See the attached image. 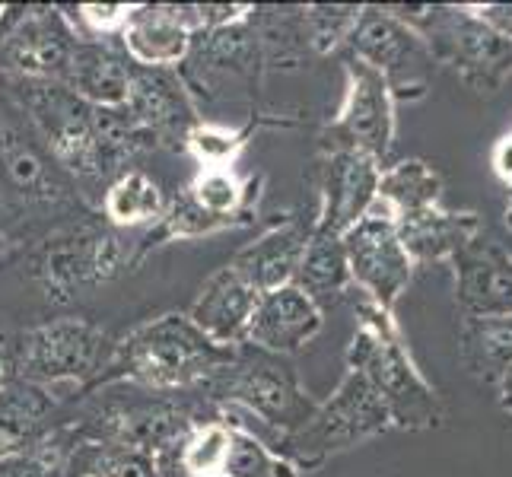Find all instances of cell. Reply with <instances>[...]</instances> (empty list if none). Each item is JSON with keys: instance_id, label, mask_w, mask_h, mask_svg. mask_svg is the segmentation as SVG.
I'll return each instance as SVG.
<instances>
[{"instance_id": "cell-32", "label": "cell", "mask_w": 512, "mask_h": 477, "mask_svg": "<svg viewBox=\"0 0 512 477\" xmlns=\"http://www.w3.org/2000/svg\"><path fill=\"white\" fill-rule=\"evenodd\" d=\"M64 477H163V474L156 468V458L140 449L86 443V439L74 436V449L67 455Z\"/></svg>"}, {"instance_id": "cell-41", "label": "cell", "mask_w": 512, "mask_h": 477, "mask_svg": "<svg viewBox=\"0 0 512 477\" xmlns=\"http://www.w3.org/2000/svg\"><path fill=\"white\" fill-rule=\"evenodd\" d=\"M10 249H13V239H10V236L4 233V226H0V258H4V255H7Z\"/></svg>"}, {"instance_id": "cell-2", "label": "cell", "mask_w": 512, "mask_h": 477, "mask_svg": "<svg viewBox=\"0 0 512 477\" xmlns=\"http://www.w3.org/2000/svg\"><path fill=\"white\" fill-rule=\"evenodd\" d=\"M229 357H233V347H217L214 341H207L185 312H166L115 341L112 360L90 392L109 385H134L166 395L194 392Z\"/></svg>"}, {"instance_id": "cell-29", "label": "cell", "mask_w": 512, "mask_h": 477, "mask_svg": "<svg viewBox=\"0 0 512 477\" xmlns=\"http://www.w3.org/2000/svg\"><path fill=\"white\" fill-rule=\"evenodd\" d=\"M376 204L392 220L443 207V175L423 159H401L395 166H382Z\"/></svg>"}, {"instance_id": "cell-24", "label": "cell", "mask_w": 512, "mask_h": 477, "mask_svg": "<svg viewBox=\"0 0 512 477\" xmlns=\"http://www.w3.org/2000/svg\"><path fill=\"white\" fill-rule=\"evenodd\" d=\"M398 239L404 245L408 258L417 264H433V261H452L462 249L484 233V220L471 210H446V207H430L423 214L401 217L395 220Z\"/></svg>"}, {"instance_id": "cell-42", "label": "cell", "mask_w": 512, "mask_h": 477, "mask_svg": "<svg viewBox=\"0 0 512 477\" xmlns=\"http://www.w3.org/2000/svg\"><path fill=\"white\" fill-rule=\"evenodd\" d=\"M506 229H509V233H512V188H509V201H506Z\"/></svg>"}, {"instance_id": "cell-12", "label": "cell", "mask_w": 512, "mask_h": 477, "mask_svg": "<svg viewBox=\"0 0 512 477\" xmlns=\"http://www.w3.org/2000/svg\"><path fill=\"white\" fill-rule=\"evenodd\" d=\"M264 74L268 70H264L252 13L229 26L198 32L185 64L179 67V77L188 86L194 105L220 99L229 83L242 86L252 102H258V86Z\"/></svg>"}, {"instance_id": "cell-7", "label": "cell", "mask_w": 512, "mask_h": 477, "mask_svg": "<svg viewBox=\"0 0 512 477\" xmlns=\"http://www.w3.org/2000/svg\"><path fill=\"white\" fill-rule=\"evenodd\" d=\"M115 338L86 315H58L10 338L13 379L42 388L74 385L77 395L90 392L109 366Z\"/></svg>"}, {"instance_id": "cell-35", "label": "cell", "mask_w": 512, "mask_h": 477, "mask_svg": "<svg viewBox=\"0 0 512 477\" xmlns=\"http://www.w3.org/2000/svg\"><path fill=\"white\" fill-rule=\"evenodd\" d=\"M70 449H74V430L64 417V423H58L39 446L0 455V477H64Z\"/></svg>"}, {"instance_id": "cell-1", "label": "cell", "mask_w": 512, "mask_h": 477, "mask_svg": "<svg viewBox=\"0 0 512 477\" xmlns=\"http://www.w3.org/2000/svg\"><path fill=\"white\" fill-rule=\"evenodd\" d=\"M93 214L77 182L55 163L26 115L0 90V226L13 245L26 242V226L45 236L70 220Z\"/></svg>"}, {"instance_id": "cell-18", "label": "cell", "mask_w": 512, "mask_h": 477, "mask_svg": "<svg viewBox=\"0 0 512 477\" xmlns=\"http://www.w3.org/2000/svg\"><path fill=\"white\" fill-rule=\"evenodd\" d=\"M455 303L462 318L512 315V252L503 242L481 233L452 261Z\"/></svg>"}, {"instance_id": "cell-16", "label": "cell", "mask_w": 512, "mask_h": 477, "mask_svg": "<svg viewBox=\"0 0 512 477\" xmlns=\"http://www.w3.org/2000/svg\"><path fill=\"white\" fill-rule=\"evenodd\" d=\"M125 115L134 128L150 140L153 150H182L188 131L201 121V109L194 105L179 70L163 67H131Z\"/></svg>"}, {"instance_id": "cell-39", "label": "cell", "mask_w": 512, "mask_h": 477, "mask_svg": "<svg viewBox=\"0 0 512 477\" xmlns=\"http://www.w3.org/2000/svg\"><path fill=\"white\" fill-rule=\"evenodd\" d=\"M10 379H13V373H10V338L7 334H0V388H4Z\"/></svg>"}, {"instance_id": "cell-3", "label": "cell", "mask_w": 512, "mask_h": 477, "mask_svg": "<svg viewBox=\"0 0 512 477\" xmlns=\"http://www.w3.org/2000/svg\"><path fill=\"white\" fill-rule=\"evenodd\" d=\"M347 369L369 382L382 408L398 430H433L443 427L446 408L436 388L420 373L411 347L395 322V312L376 306L360 293L357 331L347 344Z\"/></svg>"}, {"instance_id": "cell-25", "label": "cell", "mask_w": 512, "mask_h": 477, "mask_svg": "<svg viewBox=\"0 0 512 477\" xmlns=\"http://www.w3.org/2000/svg\"><path fill=\"white\" fill-rule=\"evenodd\" d=\"M188 198L204 214L223 220L229 229L252 226L258 220V204L264 194V172L239 169H198L185 185Z\"/></svg>"}, {"instance_id": "cell-21", "label": "cell", "mask_w": 512, "mask_h": 477, "mask_svg": "<svg viewBox=\"0 0 512 477\" xmlns=\"http://www.w3.org/2000/svg\"><path fill=\"white\" fill-rule=\"evenodd\" d=\"M255 303L258 293L226 264L204 280L185 315L217 347H239L245 341V328L252 322Z\"/></svg>"}, {"instance_id": "cell-38", "label": "cell", "mask_w": 512, "mask_h": 477, "mask_svg": "<svg viewBox=\"0 0 512 477\" xmlns=\"http://www.w3.org/2000/svg\"><path fill=\"white\" fill-rule=\"evenodd\" d=\"M490 166H493V175L512 188V128L493 144L490 150Z\"/></svg>"}, {"instance_id": "cell-20", "label": "cell", "mask_w": 512, "mask_h": 477, "mask_svg": "<svg viewBox=\"0 0 512 477\" xmlns=\"http://www.w3.org/2000/svg\"><path fill=\"white\" fill-rule=\"evenodd\" d=\"M309 233H312V217L303 220V217L287 214V220L268 226L255 242L239 249L236 258L229 261V268H233L258 296L290 287L299 268V258L306 252Z\"/></svg>"}, {"instance_id": "cell-13", "label": "cell", "mask_w": 512, "mask_h": 477, "mask_svg": "<svg viewBox=\"0 0 512 477\" xmlns=\"http://www.w3.org/2000/svg\"><path fill=\"white\" fill-rule=\"evenodd\" d=\"M344 99L341 109L322 131V147L360 150L385 163L395 147V96L373 67L344 58Z\"/></svg>"}, {"instance_id": "cell-15", "label": "cell", "mask_w": 512, "mask_h": 477, "mask_svg": "<svg viewBox=\"0 0 512 477\" xmlns=\"http://www.w3.org/2000/svg\"><path fill=\"white\" fill-rule=\"evenodd\" d=\"M379 175L382 163H376L373 156L360 150L322 147L309 172V182L315 188L312 226L344 236L353 223L373 210Z\"/></svg>"}, {"instance_id": "cell-5", "label": "cell", "mask_w": 512, "mask_h": 477, "mask_svg": "<svg viewBox=\"0 0 512 477\" xmlns=\"http://www.w3.org/2000/svg\"><path fill=\"white\" fill-rule=\"evenodd\" d=\"M131 245L93 210L35 242L29 252V274L48 303L64 306L80 293L99 290L128 274Z\"/></svg>"}, {"instance_id": "cell-19", "label": "cell", "mask_w": 512, "mask_h": 477, "mask_svg": "<svg viewBox=\"0 0 512 477\" xmlns=\"http://www.w3.org/2000/svg\"><path fill=\"white\" fill-rule=\"evenodd\" d=\"M322 328H325V312L296 284H290L258 296L242 344L280 353V357H293V353H299L306 344L319 338Z\"/></svg>"}, {"instance_id": "cell-10", "label": "cell", "mask_w": 512, "mask_h": 477, "mask_svg": "<svg viewBox=\"0 0 512 477\" xmlns=\"http://www.w3.org/2000/svg\"><path fill=\"white\" fill-rule=\"evenodd\" d=\"M80 35L58 4L0 7V77L61 80Z\"/></svg>"}, {"instance_id": "cell-28", "label": "cell", "mask_w": 512, "mask_h": 477, "mask_svg": "<svg viewBox=\"0 0 512 477\" xmlns=\"http://www.w3.org/2000/svg\"><path fill=\"white\" fill-rule=\"evenodd\" d=\"M458 357L474 379L497 388L512 369V315L462 318L458 322Z\"/></svg>"}, {"instance_id": "cell-34", "label": "cell", "mask_w": 512, "mask_h": 477, "mask_svg": "<svg viewBox=\"0 0 512 477\" xmlns=\"http://www.w3.org/2000/svg\"><path fill=\"white\" fill-rule=\"evenodd\" d=\"M366 4H306L303 20L309 35L312 58H328L347 48L353 29H357Z\"/></svg>"}, {"instance_id": "cell-40", "label": "cell", "mask_w": 512, "mask_h": 477, "mask_svg": "<svg viewBox=\"0 0 512 477\" xmlns=\"http://www.w3.org/2000/svg\"><path fill=\"white\" fill-rule=\"evenodd\" d=\"M497 392H500V408L512 417V369L503 376V382L497 385Z\"/></svg>"}, {"instance_id": "cell-26", "label": "cell", "mask_w": 512, "mask_h": 477, "mask_svg": "<svg viewBox=\"0 0 512 477\" xmlns=\"http://www.w3.org/2000/svg\"><path fill=\"white\" fill-rule=\"evenodd\" d=\"M293 284L303 290L322 312L334 303H341V299L353 290L344 239L338 233H328V229L312 226Z\"/></svg>"}, {"instance_id": "cell-8", "label": "cell", "mask_w": 512, "mask_h": 477, "mask_svg": "<svg viewBox=\"0 0 512 477\" xmlns=\"http://www.w3.org/2000/svg\"><path fill=\"white\" fill-rule=\"evenodd\" d=\"M388 10L420 35L436 64L452 67L474 93H497L512 74V42L493 35L468 4H395Z\"/></svg>"}, {"instance_id": "cell-22", "label": "cell", "mask_w": 512, "mask_h": 477, "mask_svg": "<svg viewBox=\"0 0 512 477\" xmlns=\"http://www.w3.org/2000/svg\"><path fill=\"white\" fill-rule=\"evenodd\" d=\"M131 67L134 64L121 51V45L80 35L58 83H64L70 93H77L83 102L96 105V109H121L128 99Z\"/></svg>"}, {"instance_id": "cell-30", "label": "cell", "mask_w": 512, "mask_h": 477, "mask_svg": "<svg viewBox=\"0 0 512 477\" xmlns=\"http://www.w3.org/2000/svg\"><path fill=\"white\" fill-rule=\"evenodd\" d=\"M277 125H287V121L277 115L271 118V112H261V109H252L249 121L239 128L201 118L198 125L188 131L182 153H188L194 163H198V169H236L239 156L252 144V137L261 128H277Z\"/></svg>"}, {"instance_id": "cell-14", "label": "cell", "mask_w": 512, "mask_h": 477, "mask_svg": "<svg viewBox=\"0 0 512 477\" xmlns=\"http://www.w3.org/2000/svg\"><path fill=\"white\" fill-rule=\"evenodd\" d=\"M341 239L353 290L373 299L376 306L395 312L398 299L408 293L414 277V261L404 252L395 220L379 204H373V210L353 223Z\"/></svg>"}, {"instance_id": "cell-31", "label": "cell", "mask_w": 512, "mask_h": 477, "mask_svg": "<svg viewBox=\"0 0 512 477\" xmlns=\"http://www.w3.org/2000/svg\"><path fill=\"white\" fill-rule=\"evenodd\" d=\"M252 26L264 70H296L312 58L303 7H252Z\"/></svg>"}, {"instance_id": "cell-37", "label": "cell", "mask_w": 512, "mask_h": 477, "mask_svg": "<svg viewBox=\"0 0 512 477\" xmlns=\"http://www.w3.org/2000/svg\"><path fill=\"white\" fill-rule=\"evenodd\" d=\"M468 7L493 35L512 42V4H468Z\"/></svg>"}, {"instance_id": "cell-27", "label": "cell", "mask_w": 512, "mask_h": 477, "mask_svg": "<svg viewBox=\"0 0 512 477\" xmlns=\"http://www.w3.org/2000/svg\"><path fill=\"white\" fill-rule=\"evenodd\" d=\"M166 204H169L166 191L153 175H147L144 169H128L102 188L96 214L112 229H118V233H125V229H140V226L150 229L163 217Z\"/></svg>"}, {"instance_id": "cell-23", "label": "cell", "mask_w": 512, "mask_h": 477, "mask_svg": "<svg viewBox=\"0 0 512 477\" xmlns=\"http://www.w3.org/2000/svg\"><path fill=\"white\" fill-rule=\"evenodd\" d=\"M70 401L35 382L10 379L0 388V455L39 446L58 423H64Z\"/></svg>"}, {"instance_id": "cell-17", "label": "cell", "mask_w": 512, "mask_h": 477, "mask_svg": "<svg viewBox=\"0 0 512 477\" xmlns=\"http://www.w3.org/2000/svg\"><path fill=\"white\" fill-rule=\"evenodd\" d=\"M198 35L194 4H134L118 35L121 51L137 67L179 70Z\"/></svg>"}, {"instance_id": "cell-6", "label": "cell", "mask_w": 512, "mask_h": 477, "mask_svg": "<svg viewBox=\"0 0 512 477\" xmlns=\"http://www.w3.org/2000/svg\"><path fill=\"white\" fill-rule=\"evenodd\" d=\"M0 90L26 115L45 150L77 182L83 198L86 191L105 188L96 147V105L83 102L58 80L0 77Z\"/></svg>"}, {"instance_id": "cell-9", "label": "cell", "mask_w": 512, "mask_h": 477, "mask_svg": "<svg viewBox=\"0 0 512 477\" xmlns=\"http://www.w3.org/2000/svg\"><path fill=\"white\" fill-rule=\"evenodd\" d=\"M388 427H392V420H388L382 401L369 388V382L357 369H347L338 388L325 401L315 404L312 417L303 427L280 436L271 449L284 455L299 474L319 471L334 455L363 446L366 439L382 436Z\"/></svg>"}, {"instance_id": "cell-36", "label": "cell", "mask_w": 512, "mask_h": 477, "mask_svg": "<svg viewBox=\"0 0 512 477\" xmlns=\"http://www.w3.org/2000/svg\"><path fill=\"white\" fill-rule=\"evenodd\" d=\"M131 10L134 4H80L74 13L77 26H83V35H90V39H118Z\"/></svg>"}, {"instance_id": "cell-4", "label": "cell", "mask_w": 512, "mask_h": 477, "mask_svg": "<svg viewBox=\"0 0 512 477\" xmlns=\"http://www.w3.org/2000/svg\"><path fill=\"white\" fill-rule=\"evenodd\" d=\"M194 392L217 404L220 411L258 420V430L252 433H258L268 446L303 427L319 404L299 382L290 357L252 344L233 347V357Z\"/></svg>"}, {"instance_id": "cell-11", "label": "cell", "mask_w": 512, "mask_h": 477, "mask_svg": "<svg viewBox=\"0 0 512 477\" xmlns=\"http://www.w3.org/2000/svg\"><path fill=\"white\" fill-rule=\"evenodd\" d=\"M347 55L382 74L395 102H414L430 93L436 61L420 35L388 7H363L347 42Z\"/></svg>"}, {"instance_id": "cell-33", "label": "cell", "mask_w": 512, "mask_h": 477, "mask_svg": "<svg viewBox=\"0 0 512 477\" xmlns=\"http://www.w3.org/2000/svg\"><path fill=\"white\" fill-rule=\"evenodd\" d=\"M229 423H233V433H229V449L223 458L220 477H299V471L287 458L277 455L258 433L245 430L236 420Z\"/></svg>"}]
</instances>
